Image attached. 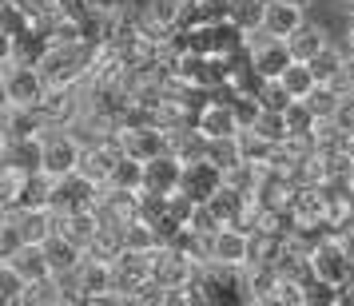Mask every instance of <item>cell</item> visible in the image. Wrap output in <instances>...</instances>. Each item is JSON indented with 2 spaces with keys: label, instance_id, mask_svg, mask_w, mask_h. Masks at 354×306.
<instances>
[{
  "label": "cell",
  "instance_id": "obj_1",
  "mask_svg": "<svg viewBox=\"0 0 354 306\" xmlns=\"http://www.w3.org/2000/svg\"><path fill=\"white\" fill-rule=\"evenodd\" d=\"M0 84H4V99H8V104H20V108H36L40 99L48 96V88H52V84L44 80L40 68L24 64V60H17V56H4Z\"/></svg>",
  "mask_w": 354,
  "mask_h": 306
},
{
  "label": "cell",
  "instance_id": "obj_2",
  "mask_svg": "<svg viewBox=\"0 0 354 306\" xmlns=\"http://www.w3.org/2000/svg\"><path fill=\"white\" fill-rule=\"evenodd\" d=\"M40 144H44V171H48L52 179L80 171L84 144L72 135V128H44L40 131Z\"/></svg>",
  "mask_w": 354,
  "mask_h": 306
},
{
  "label": "cell",
  "instance_id": "obj_3",
  "mask_svg": "<svg viewBox=\"0 0 354 306\" xmlns=\"http://www.w3.org/2000/svg\"><path fill=\"white\" fill-rule=\"evenodd\" d=\"M100 187L96 179H88L84 171H72V175H60L52 183V203L48 207L56 215H72V211H92L100 203Z\"/></svg>",
  "mask_w": 354,
  "mask_h": 306
},
{
  "label": "cell",
  "instance_id": "obj_4",
  "mask_svg": "<svg viewBox=\"0 0 354 306\" xmlns=\"http://www.w3.org/2000/svg\"><path fill=\"white\" fill-rule=\"evenodd\" d=\"M247 44H251V56H255V68L267 76V80H279L290 64H295V52H290L287 36H271L267 28H259V32L247 36Z\"/></svg>",
  "mask_w": 354,
  "mask_h": 306
},
{
  "label": "cell",
  "instance_id": "obj_5",
  "mask_svg": "<svg viewBox=\"0 0 354 306\" xmlns=\"http://www.w3.org/2000/svg\"><path fill=\"white\" fill-rule=\"evenodd\" d=\"M310 262H315V274H319V278H326V283H335V287H346V283H351L354 255H351V247H346V239H342V235H330L322 247H315Z\"/></svg>",
  "mask_w": 354,
  "mask_h": 306
},
{
  "label": "cell",
  "instance_id": "obj_6",
  "mask_svg": "<svg viewBox=\"0 0 354 306\" xmlns=\"http://www.w3.org/2000/svg\"><path fill=\"white\" fill-rule=\"evenodd\" d=\"M223 183H227V171L215 160L203 155V160H192L187 167H183V183H179V191L192 195L195 203H207L215 191H223Z\"/></svg>",
  "mask_w": 354,
  "mask_h": 306
},
{
  "label": "cell",
  "instance_id": "obj_7",
  "mask_svg": "<svg viewBox=\"0 0 354 306\" xmlns=\"http://www.w3.org/2000/svg\"><path fill=\"white\" fill-rule=\"evenodd\" d=\"M247 258H251V231H243V227H219L211 235V262L247 267Z\"/></svg>",
  "mask_w": 354,
  "mask_h": 306
},
{
  "label": "cell",
  "instance_id": "obj_8",
  "mask_svg": "<svg viewBox=\"0 0 354 306\" xmlns=\"http://www.w3.org/2000/svg\"><path fill=\"white\" fill-rule=\"evenodd\" d=\"M183 167H187V163L179 160L176 151H163V155H156V160H147L144 191L176 195V191H179V183H183Z\"/></svg>",
  "mask_w": 354,
  "mask_h": 306
},
{
  "label": "cell",
  "instance_id": "obj_9",
  "mask_svg": "<svg viewBox=\"0 0 354 306\" xmlns=\"http://www.w3.org/2000/svg\"><path fill=\"white\" fill-rule=\"evenodd\" d=\"M76 278H80L84 303H100V298L115 287L112 262H104V258H96V255H84V262L76 267Z\"/></svg>",
  "mask_w": 354,
  "mask_h": 306
},
{
  "label": "cell",
  "instance_id": "obj_10",
  "mask_svg": "<svg viewBox=\"0 0 354 306\" xmlns=\"http://www.w3.org/2000/svg\"><path fill=\"white\" fill-rule=\"evenodd\" d=\"M195 128L203 131L207 140H219V135H239V119H235V108L223 104V99H207L203 108H199V119H195Z\"/></svg>",
  "mask_w": 354,
  "mask_h": 306
},
{
  "label": "cell",
  "instance_id": "obj_11",
  "mask_svg": "<svg viewBox=\"0 0 354 306\" xmlns=\"http://www.w3.org/2000/svg\"><path fill=\"white\" fill-rule=\"evenodd\" d=\"M120 144H112V140H104V144H92L84 147V160H80V171L88 179H96L100 187H108V179H112L115 163H120Z\"/></svg>",
  "mask_w": 354,
  "mask_h": 306
},
{
  "label": "cell",
  "instance_id": "obj_12",
  "mask_svg": "<svg viewBox=\"0 0 354 306\" xmlns=\"http://www.w3.org/2000/svg\"><path fill=\"white\" fill-rule=\"evenodd\" d=\"M303 4L299 0H267V17H263V28L271 36H295L303 28Z\"/></svg>",
  "mask_w": 354,
  "mask_h": 306
},
{
  "label": "cell",
  "instance_id": "obj_13",
  "mask_svg": "<svg viewBox=\"0 0 354 306\" xmlns=\"http://www.w3.org/2000/svg\"><path fill=\"white\" fill-rule=\"evenodd\" d=\"M219 20H231V0H195V4L183 8L179 28H207V24H219Z\"/></svg>",
  "mask_w": 354,
  "mask_h": 306
},
{
  "label": "cell",
  "instance_id": "obj_14",
  "mask_svg": "<svg viewBox=\"0 0 354 306\" xmlns=\"http://www.w3.org/2000/svg\"><path fill=\"white\" fill-rule=\"evenodd\" d=\"M44 251H48L52 274L76 271V267H80V262H84V255H88V251H84L80 242H72V239H68V235H60V231H56V235H52V239L44 242Z\"/></svg>",
  "mask_w": 354,
  "mask_h": 306
},
{
  "label": "cell",
  "instance_id": "obj_15",
  "mask_svg": "<svg viewBox=\"0 0 354 306\" xmlns=\"http://www.w3.org/2000/svg\"><path fill=\"white\" fill-rule=\"evenodd\" d=\"M144 175H147V163L144 160H131V155H120L108 187H120V191H144Z\"/></svg>",
  "mask_w": 354,
  "mask_h": 306
},
{
  "label": "cell",
  "instance_id": "obj_16",
  "mask_svg": "<svg viewBox=\"0 0 354 306\" xmlns=\"http://www.w3.org/2000/svg\"><path fill=\"white\" fill-rule=\"evenodd\" d=\"M239 147H243V160H247V163H271L274 151H279V144L267 140V135H259L255 128H243L239 131Z\"/></svg>",
  "mask_w": 354,
  "mask_h": 306
},
{
  "label": "cell",
  "instance_id": "obj_17",
  "mask_svg": "<svg viewBox=\"0 0 354 306\" xmlns=\"http://www.w3.org/2000/svg\"><path fill=\"white\" fill-rule=\"evenodd\" d=\"M279 80L287 84V92H290L295 99H306L315 88H319V76L310 72V64H306V60H295V64H290L287 72L279 76Z\"/></svg>",
  "mask_w": 354,
  "mask_h": 306
},
{
  "label": "cell",
  "instance_id": "obj_18",
  "mask_svg": "<svg viewBox=\"0 0 354 306\" xmlns=\"http://www.w3.org/2000/svg\"><path fill=\"white\" fill-rule=\"evenodd\" d=\"M287 44H290V52H295V60H315V56L326 48V36H322L315 24H303L295 36H287Z\"/></svg>",
  "mask_w": 354,
  "mask_h": 306
},
{
  "label": "cell",
  "instance_id": "obj_19",
  "mask_svg": "<svg viewBox=\"0 0 354 306\" xmlns=\"http://www.w3.org/2000/svg\"><path fill=\"white\" fill-rule=\"evenodd\" d=\"M263 17H267V0H231V20L243 32H259Z\"/></svg>",
  "mask_w": 354,
  "mask_h": 306
},
{
  "label": "cell",
  "instance_id": "obj_20",
  "mask_svg": "<svg viewBox=\"0 0 354 306\" xmlns=\"http://www.w3.org/2000/svg\"><path fill=\"white\" fill-rule=\"evenodd\" d=\"M207 160H215L219 167H223V171L239 167V163H243L239 135H219V140H211V144H207Z\"/></svg>",
  "mask_w": 354,
  "mask_h": 306
},
{
  "label": "cell",
  "instance_id": "obj_21",
  "mask_svg": "<svg viewBox=\"0 0 354 306\" xmlns=\"http://www.w3.org/2000/svg\"><path fill=\"white\" fill-rule=\"evenodd\" d=\"M255 131L259 135H267V140H274V144H287L290 140L287 112H271V108H263V115L255 119Z\"/></svg>",
  "mask_w": 354,
  "mask_h": 306
},
{
  "label": "cell",
  "instance_id": "obj_22",
  "mask_svg": "<svg viewBox=\"0 0 354 306\" xmlns=\"http://www.w3.org/2000/svg\"><path fill=\"white\" fill-rule=\"evenodd\" d=\"M315 124H319V115H315V108H310L306 99H295V104L287 108L290 135H310V131H315Z\"/></svg>",
  "mask_w": 354,
  "mask_h": 306
},
{
  "label": "cell",
  "instance_id": "obj_23",
  "mask_svg": "<svg viewBox=\"0 0 354 306\" xmlns=\"http://www.w3.org/2000/svg\"><path fill=\"white\" fill-rule=\"evenodd\" d=\"M342 60H346V56H342L338 48H330V44H326V48H322L319 56H315V60H306V64H310V72L319 76V84H330V80L338 76V68H342Z\"/></svg>",
  "mask_w": 354,
  "mask_h": 306
},
{
  "label": "cell",
  "instance_id": "obj_24",
  "mask_svg": "<svg viewBox=\"0 0 354 306\" xmlns=\"http://www.w3.org/2000/svg\"><path fill=\"white\" fill-rule=\"evenodd\" d=\"M259 104L271 108V112H287L290 104H295V96L287 92V84L283 80H267L263 88H259Z\"/></svg>",
  "mask_w": 354,
  "mask_h": 306
},
{
  "label": "cell",
  "instance_id": "obj_25",
  "mask_svg": "<svg viewBox=\"0 0 354 306\" xmlns=\"http://www.w3.org/2000/svg\"><path fill=\"white\" fill-rule=\"evenodd\" d=\"M306 104H310V108H315V115L322 119V115H335V112H338L342 92H338V88H330V84H319V88L306 96Z\"/></svg>",
  "mask_w": 354,
  "mask_h": 306
},
{
  "label": "cell",
  "instance_id": "obj_26",
  "mask_svg": "<svg viewBox=\"0 0 354 306\" xmlns=\"http://www.w3.org/2000/svg\"><path fill=\"white\" fill-rule=\"evenodd\" d=\"M24 287H28V278H24L12 262H0V298H4V303H17L20 294H24Z\"/></svg>",
  "mask_w": 354,
  "mask_h": 306
},
{
  "label": "cell",
  "instance_id": "obj_27",
  "mask_svg": "<svg viewBox=\"0 0 354 306\" xmlns=\"http://www.w3.org/2000/svg\"><path fill=\"white\" fill-rule=\"evenodd\" d=\"M24 247V231L17 227V219H4V227H0V258H12Z\"/></svg>",
  "mask_w": 354,
  "mask_h": 306
},
{
  "label": "cell",
  "instance_id": "obj_28",
  "mask_svg": "<svg viewBox=\"0 0 354 306\" xmlns=\"http://www.w3.org/2000/svg\"><path fill=\"white\" fill-rule=\"evenodd\" d=\"M192 227L195 231H199V235H215V231H219V219H215V215H211V207L207 203H195V215H192Z\"/></svg>",
  "mask_w": 354,
  "mask_h": 306
},
{
  "label": "cell",
  "instance_id": "obj_29",
  "mask_svg": "<svg viewBox=\"0 0 354 306\" xmlns=\"http://www.w3.org/2000/svg\"><path fill=\"white\" fill-rule=\"evenodd\" d=\"M330 88H338L342 96H346V92H354V52L342 60V68H338V76L330 80Z\"/></svg>",
  "mask_w": 354,
  "mask_h": 306
},
{
  "label": "cell",
  "instance_id": "obj_30",
  "mask_svg": "<svg viewBox=\"0 0 354 306\" xmlns=\"http://www.w3.org/2000/svg\"><path fill=\"white\" fill-rule=\"evenodd\" d=\"M335 119H338V124H342L346 131H354V92H346V96H342V104H338Z\"/></svg>",
  "mask_w": 354,
  "mask_h": 306
},
{
  "label": "cell",
  "instance_id": "obj_31",
  "mask_svg": "<svg viewBox=\"0 0 354 306\" xmlns=\"http://www.w3.org/2000/svg\"><path fill=\"white\" fill-rule=\"evenodd\" d=\"M346 48L354 52V17H351V36H346Z\"/></svg>",
  "mask_w": 354,
  "mask_h": 306
},
{
  "label": "cell",
  "instance_id": "obj_32",
  "mask_svg": "<svg viewBox=\"0 0 354 306\" xmlns=\"http://www.w3.org/2000/svg\"><path fill=\"white\" fill-rule=\"evenodd\" d=\"M179 4H183V8H187V4H195V0H179Z\"/></svg>",
  "mask_w": 354,
  "mask_h": 306
},
{
  "label": "cell",
  "instance_id": "obj_33",
  "mask_svg": "<svg viewBox=\"0 0 354 306\" xmlns=\"http://www.w3.org/2000/svg\"><path fill=\"white\" fill-rule=\"evenodd\" d=\"M351 183H354V167H351Z\"/></svg>",
  "mask_w": 354,
  "mask_h": 306
},
{
  "label": "cell",
  "instance_id": "obj_34",
  "mask_svg": "<svg viewBox=\"0 0 354 306\" xmlns=\"http://www.w3.org/2000/svg\"><path fill=\"white\" fill-rule=\"evenodd\" d=\"M299 4H306V0H299Z\"/></svg>",
  "mask_w": 354,
  "mask_h": 306
}]
</instances>
